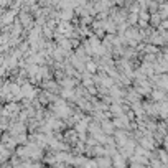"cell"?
I'll return each mask as SVG.
<instances>
[{
  "mask_svg": "<svg viewBox=\"0 0 168 168\" xmlns=\"http://www.w3.org/2000/svg\"><path fill=\"white\" fill-rule=\"evenodd\" d=\"M114 124H112V120H105V119H102L101 120V130L104 133H107V135H112L114 133Z\"/></svg>",
  "mask_w": 168,
  "mask_h": 168,
  "instance_id": "cell-1",
  "label": "cell"
},
{
  "mask_svg": "<svg viewBox=\"0 0 168 168\" xmlns=\"http://www.w3.org/2000/svg\"><path fill=\"white\" fill-rule=\"evenodd\" d=\"M15 13H17V10H12V12H8V13H5L3 17H2V23H5V25H12V22H13V17H15Z\"/></svg>",
  "mask_w": 168,
  "mask_h": 168,
  "instance_id": "cell-2",
  "label": "cell"
},
{
  "mask_svg": "<svg viewBox=\"0 0 168 168\" xmlns=\"http://www.w3.org/2000/svg\"><path fill=\"white\" fill-rule=\"evenodd\" d=\"M152 97L155 99V101H162V99H165V89H155L153 93H152Z\"/></svg>",
  "mask_w": 168,
  "mask_h": 168,
  "instance_id": "cell-3",
  "label": "cell"
},
{
  "mask_svg": "<svg viewBox=\"0 0 168 168\" xmlns=\"http://www.w3.org/2000/svg\"><path fill=\"white\" fill-rule=\"evenodd\" d=\"M142 50H144V51H147V53H152V54H156V53H158V48H156V45H153V43H152V45H147V46H144Z\"/></svg>",
  "mask_w": 168,
  "mask_h": 168,
  "instance_id": "cell-4",
  "label": "cell"
},
{
  "mask_svg": "<svg viewBox=\"0 0 168 168\" xmlns=\"http://www.w3.org/2000/svg\"><path fill=\"white\" fill-rule=\"evenodd\" d=\"M152 13H153V12H152ZM148 20L152 22V25H153V27H158V22H160V15H158V13L155 12L150 18H148Z\"/></svg>",
  "mask_w": 168,
  "mask_h": 168,
  "instance_id": "cell-5",
  "label": "cell"
},
{
  "mask_svg": "<svg viewBox=\"0 0 168 168\" xmlns=\"http://www.w3.org/2000/svg\"><path fill=\"white\" fill-rule=\"evenodd\" d=\"M84 68H86L87 71H91V73H96V69H97V66H96L93 61H89V59H87V64L84 66Z\"/></svg>",
  "mask_w": 168,
  "mask_h": 168,
  "instance_id": "cell-6",
  "label": "cell"
},
{
  "mask_svg": "<svg viewBox=\"0 0 168 168\" xmlns=\"http://www.w3.org/2000/svg\"><path fill=\"white\" fill-rule=\"evenodd\" d=\"M127 2H129V3H130V2H135V0H127Z\"/></svg>",
  "mask_w": 168,
  "mask_h": 168,
  "instance_id": "cell-7",
  "label": "cell"
}]
</instances>
